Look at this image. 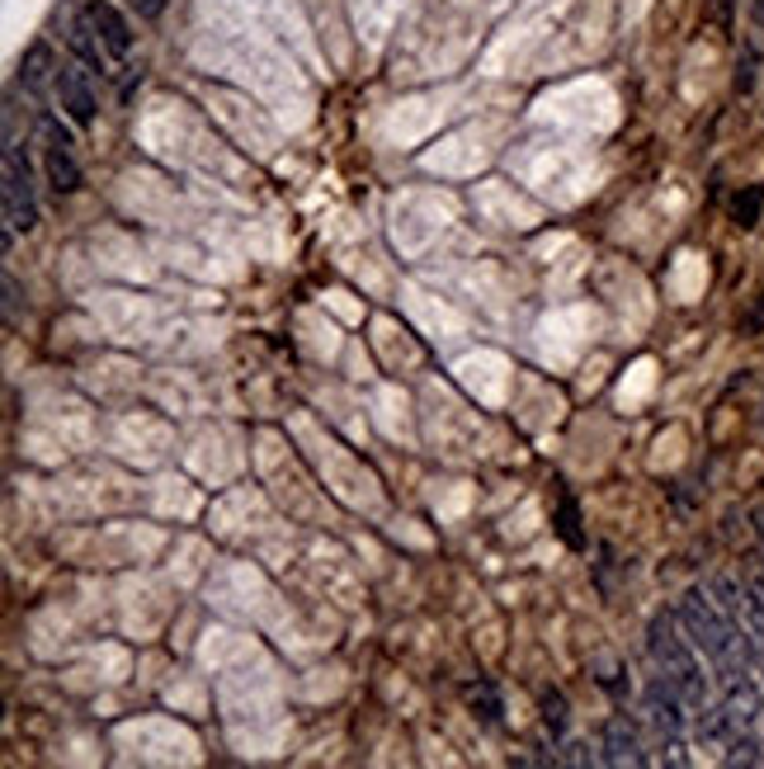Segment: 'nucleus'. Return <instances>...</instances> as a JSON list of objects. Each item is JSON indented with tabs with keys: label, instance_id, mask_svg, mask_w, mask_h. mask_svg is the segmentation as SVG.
<instances>
[{
	"label": "nucleus",
	"instance_id": "5",
	"mask_svg": "<svg viewBox=\"0 0 764 769\" xmlns=\"http://www.w3.org/2000/svg\"><path fill=\"white\" fill-rule=\"evenodd\" d=\"M76 14L90 24V34L104 42L109 62H123V57L133 52V24H127V14L113 5V0H81Z\"/></svg>",
	"mask_w": 764,
	"mask_h": 769
},
{
	"label": "nucleus",
	"instance_id": "18",
	"mask_svg": "<svg viewBox=\"0 0 764 769\" xmlns=\"http://www.w3.org/2000/svg\"><path fill=\"white\" fill-rule=\"evenodd\" d=\"M750 24L764 28V0H750Z\"/></svg>",
	"mask_w": 764,
	"mask_h": 769
},
{
	"label": "nucleus",
	"instance_id": "9",
	"mask_svg": "<svg viewBox=\"0 0 764 769\" xmlns=\"http://www.w3.org/2000/svg\"><path fill=\"white\" fill-rule=\"evenodd\" d=\"M62 34H66V48H71V57H76L81 66H90V71H109V52H104V42H99V38L90 34V24H85L81 14H71Z\"/></svg>",
	"mask_w": 764,
	"mask_h": 769
},
{
	"label": "nucleus",
	"instance_id": "13",
	"mask_svg": "<svg viewBox=\"0 0 764 769\" xmlns=\"http://www.w3.org/2000/svg\"><path fill=\"white\" fill-rule=\"evenodd\" d=\"M543 722L552 728V736L566 732V699H562V689H547L543 694Z\"/></svg>",
	"mask_w": 764,
	"mask_h": 769
},
{
	"label": "nucleus",
	"instance_id": "7",
	"mask_svg": "<svg viewBox=\"0 0 764 769\" xmlns=\"http://www.w3.org/2000/svg\"><path fill=\"white\" fill-rule=\"evenodd\" d=\"M685 708H689L685 694H679L661 671L646 680V713H651V722H656L665 736H679V732H685V722H689Z\"/></svg>",
	"mask_w": 764,
	"mask_h": 769
},
{
	"label": "nucleus",
	"instance_id": "3",
	"mask_svg": "<svg viewBox=\"0 0 764 769\" xmlns=\"http://www.w3.org/2000/svg\"><path fill=\"white\" fill-rule=\"evenodd\" d=\"M38 222V198H34V175H28V156L20 142L5 137V227L10 232H34Z\"/></svg>",
	"mask_w": 764,
	"mask_h": 769
},
{
	"label": "nucleus",
	"instance_id": "15",
	"mask_svg": "<svg viewBox=\"0 0 764 769\" xmlns=\"http://www.w3.org/2000/svg\"><path fill=\"white\" fill-rule=\"evenodd\" d=\"M123 5H127V10H133V14H137V20H161V14H165V5H170V0H123Z\"/></svg>",
	"mask_w": 764,
	"mask_h": 769
},
{
	"label": "nucleus",
	"instance_id": "1",
	"mask_svg": "<svg viewBox=\"0 0 764 769\" xmlns=\"http://www.w3.org/2000/svg\"><path fill=\"white\" fill-rule=\"evenodd\" d=\"M675 619H679V628L689 633V643L699 647L707 661H713V671H717L722 685H731V680L750 675V661H760L755 643H750V637L736 628L727 614H722V605L707 600L699 586L685 590V600H679Z\"/></svg>",
	"mask_w": 764,
	"mask_h": 769
},
{
	"label": "nucleus",
	"instance_id": "14",
	"mask_svg": "<svg viewBox=\"0 0 764 769\" xmlns=\"http://www.w3.org/2000/svg\"><path fill=\"white\" fill-rule=\"evenodd\" d=\"M557 529H562V538H566L571 548H586V534H580V520H576V505H571V501L557 505Z\"/></svg>",
	"mask_w": 764,
	"mask_h": 769
},
{
	"label": "nucleus",
	"instance_id": "11",
	"mask_svg": "<svg viewBox=\"0 0 764 769\" xmlns=\"http://www.w3.org/2000/svg\"><path fill=\"white\" fill-rule=\"evenodd\" d=\"M760 208H764V184H750V190H741L731 198V222L736 227H755Z\"/></svg>",
	"mask_w": 764,
	"mask_h": 769
},
{
	"label": "nucleus",
	"instance_id": "10",
	"mask_svg": "<svg viewBox=\"0 0 764 769\" xmlns=\"http://www.w3.org/2000/svg\"><path fill=\"white\" fill-rule=\"evenodd\" d=\"M604 750H608V765H642V750H637V736L628 728V718H608L604 728Z\"/></svg>",
	"mask_w": 764,
	"mask_h": 769
},
{
	"label": "nucleus",
	"instance_id": "12",
	"mask_svg": "<svg viewBox=\"0 0 764 769\" xmlns=\"http://www.w3.org/2000/svg\"><path fill=\"white\" fill-rule=\"evenodd\" d=\"M755 81H760V48H755V42H745L741 66H736V95H750V90H755Z\"/></svg>",
	"mask_w": 764,
	"mask_h": 769
},
{
	"label": "nucleus",
	"instance_id": "8",
	"mask_svg": "<svg viewBox=\"0 0 764 769\" xmlns=\"http://www.w3.org/2000/svg\"><path fill=\"white\" fill-rule=\"evenodd\" d=\"M57 57H52V48L48 42H34V48H28L24 57H20V81H24V90L28 95H48V85H57Z\"/></svg>",
	"mask_w": 764,
	"mask_h": 769
},
{
	"label": "nucleus",
	"instance_id": "2",
	"mask_svg": "<svg viewBox=\"0 0 764 769\" xmlns=\"http://www.w3.org/2000/svg\"><path fill=\"white\" fill-rule=\"evenodd\" d=\"M646 647H651V661H656V671L670 680V685L685 694V704L693 708V713H707V680H703V666L699 657H693L689 633L679 628L675 614H656L646 628Z\"/></svg>",
	"mask_w": 764,
	"mask_h": 769
},
{
	"label": "nucleus",
	"instance_id": "6",
	"mask_svg": "<svg viewBox=\"0 0 764 769\" xmlns=\"http://www.w3.org/2000/svg\"><path fill=\"white\" fill-rule=\"evenodd\" d=\"M52 95H57V105L66 109V119L76 123V127H90V123H95L99 99H95V85H90V76H85V66L76 62V57L57 66V85H52Z\"/></svg>",
	"mask_w": 764,
	"mask_h": 769
},
{
	"label": "nucleus",
	"instance_id": "16",
	"mask_svg": "<svg viewBox=\"0 0 764 769\" xmlns=\"http://www.w3.org/2000/svg\"><path fill=\"white\" fill-rule=\"evenodd\" d=\"M707 14H713V24L727 34L731 28V14H736V0H707Z\"/></svg>",
	"mask_w": 764,
	"mask_h": 769
},
{
	"label": "nucleus",
	"instance_id": "17",
	"mask_svg": "<svg viewBox=\"0 0 764 769\" xmlns=\"http://www.w3.org/2000/svg\"><path fill=\"white\" fill-rule=\"evenodd\" d=\"M14 303H20V283L5 274V317H14Z\"/></svg>",
	"mask_w": 764,
	"mask_h": 769
},
{
	"label": "nucleus",
	"instance_id": "4",
	"mask_svg": "<svg viewBox=\"0 0 764 769\" xmlns=\"http://www.w3.org/2000/svg\"><path fill=\"white\" fill-rule=\"evenodd\" d=\"M38 142H42V175H48L52 194H76L81 190V166H76V151H71V133L52 113L38 119Z\"/></svg>",
	"mask_w": 764,
	"mask_h": 769
}]
</instances>
